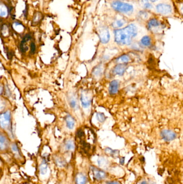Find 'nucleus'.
<instances>
[{"instance_id":"1","label":"nucleus","mask_w":183,"mask_h":184,"mask_svg":"<svg viewBox=\"0 0 183 184\" xmlns=\"http://www.w3.org/2000/svg\"><path fill=\"white\" fill-rule=\"evenodd\" d=\"M137 34V28L133 24L115 31V41L120 45H130Z\"/></svg>"},{"instance_id":"2","label":"nucleus","mask_w":183,"mask_h":184,"mask_svg":"<svg viewBox=\"0 0 183 184\" xmlns=\"http://www.w3.org/2000/svg\"><path fill=\"white\" fill-rule=\"evenodd\" d=\"M112 8L116 11L122 13H130L133 12V6L129 3H124L121 1H116L112 3Z\"/></svg>"},{"instance_id":"3","label":"nucleus","mask_w":183,"mask_h":184,"mask_svg":"<svg viewBox=\"0 0 183 184\" xmlns=\"http://www.w3.org/2000/svg\"><path fill=\"white\" fill-rule=\"evenodd\" d=\"M11 121V114L9 111L3 112L0 115V125L3 129L8 128Z\"/></svg>"},{"instance_id":"4","label":"nucleus","mask_w":183,"mask_h":184,"mask_svg":"<svg viewBox=\"0 0 183 184\" xmlns=\"http://www.w3.org/2000/svg\"><path fill=\"white\" fill-rule=\"evenodd\" d=\"M91 171L93 175V178L98 180H103L106 178L107 175L105 172L102 169L98 168L95 166H91Z\"/></svg>"},{"instance_id":"5","label":"nucleus","mask_w":183,"mask_h":184,"mask_svg":"<svg viewBox=\"0 0 183 184\" xmlns=\"http://www.w3.org/2000/svg\"><path fill=\"white\" fill-rule=\"evenodd\" d=\"M99 37L100 41L103 44L108 43L110 38L108 29L105 27H102L99 30Z\"/></svg>"},{"instance_id":"6","label":"nucleus","mask_w":183,"mask_h":184,"mask_svg":"<svg viewBox=\"0 0 183 184\" xmlns=\"http://www.w3.org/2000/svg\"><path fill=\"white\" fill-rule=\"evenodd\" d=\"M161 135L162 138L167 142H170L174 140L177 137L176 133L170 130H163V131H162Z\"/></svg>"},{"instance_id":"7","label":"nucleus","mask_w":183,"mask_h":184,"mask_svg":"<svg viewBox=\"0 0 183 184\" xmlns=\"http://www.w3.org/2000/svg\"><path fill=\"white\" fill-rule=\"evenodd\" d=\"M156 11L163 15L169 14L171 12L172 9L170 6L165 4H160L156 6Z\"/></svg>"},{"instance_id":"8","label":"nucleus","mask_w":183,"mask_h":184,"mask_svg":"<svg viewBox=\"0 0 183 184\" xmlns=\"http://www.w3.org/2000/svg\"><path fill=\"white\" fill-rule=\"evenodd\" d=\"M48 157L47 156L44 155L39 168V172L41 175H45L46 174L48 170Z\"/></svg>"},{"instance_id":"9","label":"nucleus","mask_w":183,"mask_h":184,"mask_svg":"<svg viewBox=\"0 0 183 184\" xmlns=\"http://www.w3.org/2000/svg\"><path fill=\"white\" fill-rule=\"evenodd\" d=\"M81 101L82 106L84 108H88L90 106L91 99L88 94L83 92L81 94Z\"/></svg>"},{"instance_id":"10","label":"nucleus","mask_w":183,"mask_h":184,"mask_svg":"<svg viewBox=\"0 0 183 184\" xmlns=\"http://www.w3.org/2000/svg\"><path fill=\"white\" fill-rule=\"evenodd\" d=\"M9 145V141L4 135L0 134V151L6 150Z\"/></svg>"},{"instance_id":"11","label":"nucleus","mask_w":183,"mask_h":184,"mask_svg":"<svg viewBox=\"0 0 183 184\" xmlns=\"http://www.w3.org/2000/svg\"><path fill=\"white\" fill-rule=\"evenodd\" d=\"M126 69H127L126 65H125V64H119L114 68V73L117 75H123Z\"/></svg>"},{"instance_id":"12","label":"nucleus","mask_w":183,"mask_h":184,"mask_svg":"<svg viewBox=\"0 0 183 184\" xmlns=\"http://www.w3.org/2000/svg\"><path fill=\"white\" fill-rule=\"evenodd\" d=\"M119 84L118 80H113L110 82L109 86V92L110 94L113 95L118 92Z\"/></svg>"},{"instance_id":"13","label":"nucleus","mask_w":183,"mask_h":184,"mask_svg":"<svg viewBox=\"0 0 183 184\" xmlns=\"http://www.w3.org/2000/svg\"><path fill=\"white\" fill-rule=\"evenodd\" d=\"M9 15V9L8 6L3 3L0 2V17L6 18Z\"/></svg>"},{"instance_id":"14","label":"nucleus","mask_w":183,"mask_h":184,"mask_svg":"<svg viewBox=\"0 0 183 184\" xmlns=\"http://www.w3.org/2000/svg\"><path fill=\"white\" fill-rule=\"evenodd\" d=\"M87 177L82 173H78L75 177V184H86Z\"/></svg>"},{"instance_id":"15","label":"nucleus","mask_w":183,"mask_h":184,"mask_svg":"<svg viewBox=\"0 0 183 184\" xmlns=\"http://www.w3.org/2000/svg\"><path fill=\"white\" fill-rule=\"evenodd\" d=\"M66 122L67 128L69 129H73L75 125V120L73 117L69 115H67L66 117Z\"/></svg>"},{"instance_id":"16","label":"nucleus","mask_w":183,"mask_h":184,"mask_svg":"<svg viewBox=\"0 0 183 184\" xmlns=\"http://www.w3.org/2000/svg\"><path fill=\"white\" fill-rule=\"evenodd\" d=\"M13 29L19 33L22 32L24 30V25L19 22H14L13 24Z\"/></svg>"},{"instance_id":"17","label":"nucleus","mask_w":183,"mask_h":184,"mask_svg":"<svg viewBox=\"0 0 183 184\" xmlns=\"http://www.w3.org/2000/svg\"><path fill=\"white\" fill-rule=\"evenodd\" d=\"M43 19V15L40 12L34 14L33 20H32V24L34 25H37L39 23V22H41V19Z\"/></svg>"},{"instance_id":"18","label":"nucleus","mask_w":183,"mask_h":184,"mask_svg":"<svg viewBox=\"0 0 183 184\" xmlns=\"http://www.w3.org/2000/svg\"><path fill=\"white\" fill-rule=\"evenodd\" d=\"M130 60V57L126 54H124L121 56L118 57L116 59V62L120 64H125Z\"/></svg>"},{"instance_id":"19","label":"nucleus","mask_w":183,"mask_h":184,"mask_svg":"<svg viewBox=\"0 0 183 184\" xmlns=\"http://www.w3.org/2000/svg\"><path fill=\"white\" fill-rule=\"evenodd\" d=\"M65 149L67 151H73L75 149V144L71 140H68L66 142L65 144Z\"/></svg>"},{"instance_id":"20","label":"nucleus","mask_w":183,"mask_h":184,"mask_svg":"<svg viewBox=\"0 0 183 184\" xmlns=\"http://www.w3.org/2000/svg\"><path fill=\"white\" fill-rule=\"evenodd\" d=\"M124 24L125 21L123 19H118L112 23V26L115 28H118L121 27Z\"/></svg>"},{"instance_id":"21","label":"nucleus","mask_w":183,"mask_h":184,"mask_svg":"<svg viewBox=\"0 0 183 184\" xmlns=\"http://www.w3.org/2000/svg\"><path fill=\"white\" fill-rule=\"evenodd\" d=\"M160 25V23L156 19H152L151 20L149 21L148 24V26L149 29L153 28H156L157 27Z\"/></svg>"},{"instance_id":"22","label":"nucleus","mask_w":183,"mask_h":184,"mask_svg":"<svg viewBox=\"0 0 183 184\" xmlns=\"http://www.w3.org/2000/svg\"><path fill=\"white\" fill-rule=\"evenodd\" d=\"M103 68L101 66H97L93 71V74L96 77H99L102 74Z\"/></svg>"},{"instance_id":"23","label":"nucleus","mask_w":183,"mask_h":184,"mask_svg":"<svg viewBox=\"0 0 183 184\" xmlns=\"http://www.w3.org/2000/svg\"><path fill=\"white\" fill-rule=\"evenodd\" d=\"M105 152L106 153H108V155H110V156H112L113 157H118L119 153V152L118 151V150H112L109 147L106 149Z\"/></svg>"},{"instance_id":"24","label":"nucleus","mask_w":183,"mask_h":184,"mask_svg":"<svg viewBox=\"0 0 183 184\" xmlns=\"http://www.w3.org/2000/svg\"><path fill=\"white\" fill-rule=\"evenodd\" d=\"M141 42V44H142L143 45H144L145 47H149L151 44L150 38L149 37V36H145L142 38Z\"/></svg>"},{"instance_id":"25","label":"nucleus","mask_w":183,"mask_h":184,"mask_svg":"<svg viewBox=\"0 0 183 184\" xmlns=\"http://www.w3.org/2000/svg\"><path fill=\"white\" fill-rule=\"evenodd\" d=\"M11 150L13 152V153L16 156H21V153H20V151L19 150V147L17 146V145L15 143H13L11 145Z\"/></svg>"},{"instance_id":"26","label":"nucleus","mask_w":183,"mask_h":184,"mask_svg":"<svg viewBox=\"0 0 183 184\" xmlns=\"http://www.w3.org/2000/svg\"><path fill=\"white\" fill-rule=\"evenodd\" d=\"M56 165L58 166L60 168H63L66 165L65 160H64L63 159L61 158H56Z\"/></svg>"},{"instance_id":"27","label":"nucleus","mask_w":183,"mask_h":184,"mask_svg":"<svg viewBox=\"0 0 183 184\" xmlns=\"http://www.w3.org/2000/svg\"><path fill=\"white\" fill-rule=\"evenodd\" d=\"M97 120L100 122H103L106 120V116L103 112H98L96 114Z\"/></svg>"},{"instance_id":"28","label":"nucleus","mask_w":183,"mask_h":184,"mask_svg":"<svg viewBox=\"0 0 183 184\" xmlns=\"http://www.w3.org/2000/svg\"><path fill=\"white\" fill-rule=\"evenodd\" d=\"M141 3L144 8L146 9H152V5L149 3L148 0H141Z\"/></svg>"},{"instance_id":"29","label":"nucleus","mask_w":183,"mask_h":184,"mask_svg":"<svg viewBox=\"0 0 183 184\" xmlns=\"http://www.w3.org/2000/svg\"><path fill=\"white\" fill-rule=\"evenodd\" d=\"M1 32L4 36H7L8 34H9V30L8 26L6 24L3 25L2 29H1Z\"/></svg>"},{"instance_id":"30","label":"nucleus","mask_w":183,"mask_h":184,"mask_svg":"<svg viewBox=\"0 0 183 184\" xmlns=\"http://www.w3.org/2000/svg\"><path fill=\"white\" fill-rule=\"evenodd\" d=\"M98 164L101 167H103V166H106V165L108 164V161L104 159V158H99L98 160Z\"/></svg>"},{"instance_id":"31","label":"nucleus","mask_w":183,"mask_h":184,"mask_svg":"<svg viewBox=\"0 0 183 184\" xmlns=\"http://www.w3.org/2000/svg\"><path fill=\"white\" fill-rule=\"evenodd\" d=\"M69 104H70V106L71 107V108H75L76 106H77V103H76V101L75 99L74 98L72 97L69 101Z\"/></svg>"},{"instance_id":"32","label":"nucleus","mask_w":183,"mask_h":184,"mask_svg":"<svg viewBox=\"0 0 183 184\" xmlns=\"http://www.w3.org/2000/svg\"><path fill=\"white\" fill-rule=\"evenodd\" d=\"M84 132L83 130H82V129H79L78 130L77 132H76V135H77V137L80 139H82V138L84 136Z\"/></svg>"},{"instance_id":"33","label":"nucleus","mask_w":183,"mask_h":184,"mask_svg":"<svg viewBox=\"0 0 183 184\" xmlns=\"http://www.w3.org/2000/svg\"><path fill=\"white\" fill-rule=\"evenodd\" d=\"M31 52L32 54H34L35 53V51H36V44L34 43V42H32L31 43Z\"/></svg>"},{"instance_id":"34","label":"nucleus","mask_w":183,"mask_h":184,"mask_svg":"<svg viewBox=\"0 0 183 184\" xmlns=\"http://www.w3.org/2000/svg\"><path fill=\"white\" fill-rule=\"evenodd\" d=\"M140 14H141V15H140L141 17H143L144 19L147 18V14L146 13H145V12H141V13H140Z\"/></svg>"},{"instance_id":"35","label":"nucleus","mask_w":183,"mask_h":184,"mask_svg":"<svg viewBox=\"0 0 183 184\" xmlns=\"http://www.w3.org/2000/svg\"><path fill=\"white\" fill-rule=\"evenodd\" d=\"M4 107V103L3 102V101L0 100V110L3 109Z\"/></svg>"},{"instance_id":"36","label":"nucleus","mask_w":183,"mask_h":184,"mask_svg":"<svg viewBox=\"0 0 183 184\" xmlns=\"http://www.w3.org/2000/svg\"><path fill=\"white\" fill-rule=\"evenodd\" d=\"M106 184H120L117 181H107Z\"/></svg>"},{"instance_id":"37","label":"nucleus","mask_w":183,"mask_h":184,"mask_svg":"<svg viewBox=\"0 0 183 184\" xmlns=\"http://www.w3.org/2000/svg\"><path fill=\"white\" fill-rule=\"evenodd\" d=\"M120 163L121 165H124L125 163V157H121L120 159Z\"/></svg>"},{"instance_id":"38","label":"nucleus","mask_w":183,"mask_h":184,"mask_svg":"<svg viewBox=\"0 0 183 184\" xmlns=\"http://www.w3.org/2000/svg\"><path fill=\"white\" fill-rule=\"evenodd\" d=\"M3 92V88L0 86V94L2 93Z\"/></svg>"},{"instance_id":"39","label":"nucleus","mask_w":183,"mask_h":184,"mask_svg":"<svg viewBox=\"0 0 183 184\" xmlns=\"http://www.w3.org/2000/svg\"><path fill=\"white\" fill-rule=\"evenodd\" d=\"M141 184H148V183L146 181H143L141 182Z\"/></svg>"},{"instance_id":"40","label":"nucleus","mask_w":183,"mask_h":184,"mask_svg":"<svg viewBox=\"0 0 183 184\" xmlns=\"http://www.w3.org/2000/svg\"><path fill=\"white\" fill-rule=\"evenodd\" d=\"M149 1H152V2H156V1H158V0H149Z\"/></svg>"},{"instance_id":"41","label":"nucleus","mask_w":183,"mask_h":184,"mask_svg":"<svg viewBox=\"0 0 183 184\" xmlns=\"http://www.w3.org/2000/svg\"><path fill=\"white\" fill-rule=\"evenodd\" d=\"M1 159H0V164H1Z\"/></svg>"}]
</instances>
